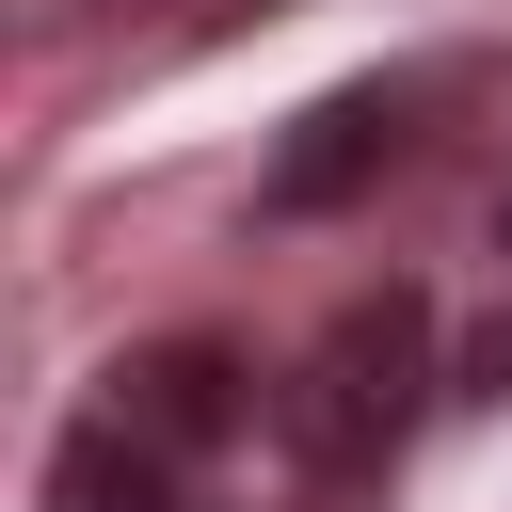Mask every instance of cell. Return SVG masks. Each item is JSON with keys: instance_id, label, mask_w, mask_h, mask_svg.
Masks as SVG:
<instances>
[{"instance_id": "1", "label": "cell", "mask_w": 512, "mask_h": 512, "mask_svg": "<svg viewBox=\"0 0 512 512\" xmlns=\"http://www.w3.org/2000/svg\"><path fill=\"white\" fill-rule=\"evenodd\" d=\"M416 368H432V304H416V288H368V304H336V320H320V352H304V448H320V464H368V448H400V416H416Z\"/></svg>"}, {"instance_id": "2", "label": "cell", "mask_w": 512, "mask_h": 512, "mask_svg": "<svg viewBox=\"0 0 512 512\" xmlns=\"http://www.w3.org/2000/svg\"><path fill=\"white\" fill-rule=\"evenodd\" d=\"M112 432H144L160 464H192V448H224L240 432V352L224 336H160V352H128L112 368V400H96Z\"/></svg>"}, {"instance_id": "3", "label": "cell", "mask_w": 512, "mask_h": 512, "mask_svg": "<svg viewBox=\"0 0 512 512\" xmlns=\"http://www.w3.org/2000/svg\"><path fill=\"white\" fill-rule=\"evenodd\" d=\"M384 160H400V96H320L288 128V160H272V208H352Z\"/></svg>"}, {"instance_id": "4", "label": "cell", "mask_w": 512, "mask_h": 512, "mask_svg": "<svg viewBox=\"0 0 512 512\" xmlns=\"http://www.w3.org/2000/svg\"><path fill=\"white\" fill-rule=\"evenodd\" d=\"M48 512H176V464H160L144 432H112V416H96V432L48 464Z\"/></svg>"}, {"instance_id": "5", "label": "cell", "mask_w": 512, "mask_h": 512, "mask_svg": "<svg viewBox=\"0 0 512 512\" xmlns=\"http://www.w3.org/2000/svg\"><path fill=\"white\" fill-rule=\"evenodd\" d=\"M464 384H480V400H512V320H496V336L464 352Z\"/></svg>"}, {"instance_id": "6", "label": "cell", "mask_w": 512, "mask_h": 512, "mask_svg": "<svg viewBox=\"0 0 512 512\" xmlns=\"http://www.w3.org/2000/svg\"><path fill=\"white\" fill-rule=\"evenodd\" d=\"M496 256H512V192H496Z\"/></svg>"}]
</instances>
